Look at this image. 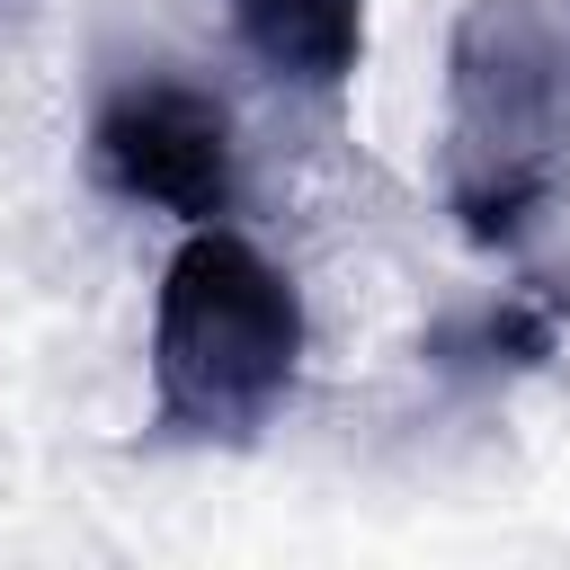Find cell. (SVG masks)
Wrapping results in <instances>:
<instances>
[{
  "label": "cell",
  "mask_w": 570,
  "mask_h": 570,
  "mask_svg": "<svg viewBox=\"0 0 570 570\" xmlns=\"http://www.w3.org/2000/svg\"><path fill=\"white\" fill-rule=\"evenodd\" d=\"M223 9L249 62L303 98L347 89V71L365 62V0H223Z\"/></svg>",
  "instance_id": "cell-4"
},
{
  "label": "cell",
  "mask_w": 570,
  "mask_h": 570,
  "mask_svg": "<svg viewBox=\"0 0 570 570\" xmlns=\"http://www.w3.org/2000/svg\"><path fill=\"white\" fill-rule=\"evenodd\" d=\"M303 294L232 223H187L151 303V428L169 445H249L303 374Z\"/></svg>",
  "instance_id": "cell-1"
},
{
  "label": "cell",
  "mask_w": 570,
  "mask_h": 570,
  "mask_svg": "<svg viewBox=\"0 0 570 570\" xmlns=\"http://www.w3.org/2000/svg\"><path fill=\"white\" fill-rule=\"evenodd\" d=\"M36 9H45V0H0V36H27V27H36Z\"/></svg>",
  "instance_id": "cell-5"
},
{
  "label": "cell",
  "mask_w": 570,
  "mask_h": 570,
  "mask_svg": "<svg viewBox=\"0 0 570 570\" xmlns=\"http://www.w3.org/2000/svg\"><path fill=\"white\" fill-rule=\"evenodd\" d=\"M570 169V0H472L445 45V196L517 240Z\"/></svg>",
  "instance_id": "cell-2"
},
{
  "label": "cell",
  "mask_w": 570,
  "mask_h": 570,
  "mask_svg": "<svg viewBox=\"0 0 570 570\" xmlns=\"http://www.w3.org/2000/svg\"><path fill=\"white\" fill-rule=\"evenodd\" d=\"M89 178L125 205H151L178 223H223L240 196V142H232L223 98L178 71L116 80L89 116Z\"/></svg>",
  "instance_id": "cell-3"
}]
</instances>
